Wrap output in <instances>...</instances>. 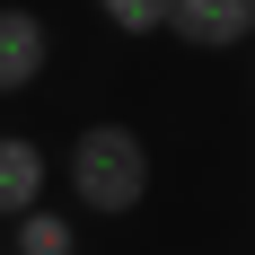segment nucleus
Listing matches in <instances>:
<instances>
[{
	"mask_svg": "<svg viewBox=\"0 0 255 255\" xmlns=\"http://www.w3.org/2000/svg\"><path fill=\"white\" fill-rule=\"evenodd\" d=\"M62 185L88 220H132L150 203V141L132 124H79L62 150Z\"/></svg>",
	"mask_w": 255,
	"mask_h": 255,
	"instance_id": "obj_1",
	"label": "nucleus"
},
{
	"mask_svg": "<svg viewBox=\"0 0 255 255\" xmlns=\"http://www.w3.org/2000/svg\"><path fill=\"white\" fill-rule=\"evenodd\" d=\"M158 35H176L194 53H238L255 35V0H167V26Z\"/></svg>",
	"mask_w": 255,
	"mask_h": 255,
	"instance_id": "obj_2",
	"label": "nucleus"
},
{
	"mask_svg": "<svg viewBox=\"0 0 255 255\" xmlns=\"http://www.w3.org/2000/svg\"><path fill=\"white\" fill-rule=\"evenodd\" d=\"M106 26H124V35H158V26H167V0H106Z\"/></svg>",
	"mask_w": 255,
	"mask_h": 255,
	"instance_id": "obj_6",
	"label": "nucleus"
},
{
	"mask_svg": "<svg viewBox=\"0 0 255 255\" xmlns=\"http://www.w3.org/2000/svg\"><path fill=\"white\" fill-rule=\"evenodd\" d=\"M44 62H53V26L35 18V9H0V97L35 88Z\"/></svg>",
	"mask_w": 255,
	"mask_h": 255,
	"instance_id": "obj_3",
	"label": "nucleus"
},
{
	"mask_svg": "<svg viewBox=\"0 0 255 255\" xmlns=\"http://www.w3.org/2000/svg\"><path fill=\"white\" fill-rule=\"evenodd\" d=\"M44 185H53L44 141H26V132H0V220H26V211L44 203Z\"/></svg>",
	"mask_w": 255,
	"mask_h": 255,
	"instance_id": "obj_4",
	"label": "nucleus"
},
{
	"mask_svg": "<svg viewBox=\"0 0 255 255\" xmlns=\"http://www.w3.org/2000/svg\"><path fill=\"white\" fill-rule=\"evenodd\" d=\"M9 247H18V255H79V229H71V211L35 203L26 220H9Z\"/></svg>",
	"mask_w": 255,
	"mask_h": 255,
	"instance_id": "obj_5",
	"label": "nucleus"
}]
</instances>
